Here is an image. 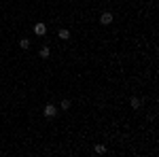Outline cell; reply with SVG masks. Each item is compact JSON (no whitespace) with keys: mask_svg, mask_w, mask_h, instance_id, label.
Here are the masks:
<instances>
[{"mask_svg":"<svg viewBox=\"0 0 159 157\" xmlns=\"http://www.w3.org/2000/svg\"><path fill=\"white\" fill-rule=\"evenodd\" d=\"M100 24H102V25H110V24H112V13H102Z\"/></svg>","mask_w":159,"mask_h":157,"instance_id":"cell-2","label":"cell"},{"mask_svg":"<svg viewBox=\"0 0 159 157\" xmlns=\"http://www.w3.org/2000/svg\"><path fill=\"white\" fill-rule=\"evenodd\" d=\"M40 58H43V60H47V58H49V47H43V49H40Z\"/></svg>","mask_w":159,"mask_h":157,"instance_id":"cell-6","label":"cell"},{"mask_svg":"<svg viewBox=\"0 0 159 157\" xmlns=\"http://www.w3.org/2000/svg\"><path fill=\"white\" fill-rule=\"evenodd\" d=\"M70 109V100H61V110H68Z\"/></svg>","mask_w":159,"mask_h":157,"instance_id":"cell-9","label":"cell"},{"mask_svg":"<svg viewBox=\"0 0 159 157\" xmlns=\"http://www.w3.org/2000/svg\"><path fill=\"white\" fill-rule=\"evenodd\" d=\"M96 153H100V155L106 153V146H104V145H96Z\"/></svg>","mask_w":159,"mask_h":157,"instance_id":"cell-8","label":"cell"},{"mask_svg":"<svg viewBox=\"0 0 159 157\" xmlns=\"http://www.w3.org/2000/svg\"><path fill=\"white\" fill-rule=\"evenodd\" d=\"M55 115H57V106H55V104H45V117L53 119Z\"/></svg>","mask_w":159,"mask_h":157,"instance_id":"cell-1","label":"cell"},{"mask_svg":"<svg viewBox=\"0 0 159 157\" xmlns=\"http://www.w3.org/2000/svg\"><path fill=\"white\" fill-rule=\"evenodd\" d=\"M34 32H36L38 36L47 34V25H45V24H36V25H34Z\"/></svg>","mask_w":159,"mask_h":157,"instance_id":"cell-3","label":"cell"},{"mask_svg":"<svg viewBox=\"0 0 159 157\" xmlns=\"http://www.w3.org/2000/svg\"><path fill=\"white\" fill-rule=\"evenodd\" d=\"M57 36H60L61 40H68V38H70V32H68V30H66V28H61L60 32H57Z\"/></svg>","mask_w":159,"mask_h":157,"instance_id":"cell-5","label":"cell"},{"mask_svg":"<svg viewBox=\"0 0 159 157\" xmlns=\"http://www.w3.org/2000/svg\"><path fill=\"white\" fill-rule=\"evenodd\" d=\"M19 47H21V49H28V47H30V40H28V38H21V40H19Z\"/></svg>","mask_w":159,"mask_h":157,"instance_id":"cell-7","label":"cell"},{"mask_svg":"<svg viewBox=\"0 0 159 157\" xmlns=\"http://www.w3.org/2000/svg\"><path fill=\"white\" fill-rule=\"evenodd\" d=\"M129 106H132V109H140V106H142V100H140V98H132V100H129Z\"/></svg>","mask_w":159,"mask_h":157,"instance_id":"cell-4","label":"cell"}]
</instances>
